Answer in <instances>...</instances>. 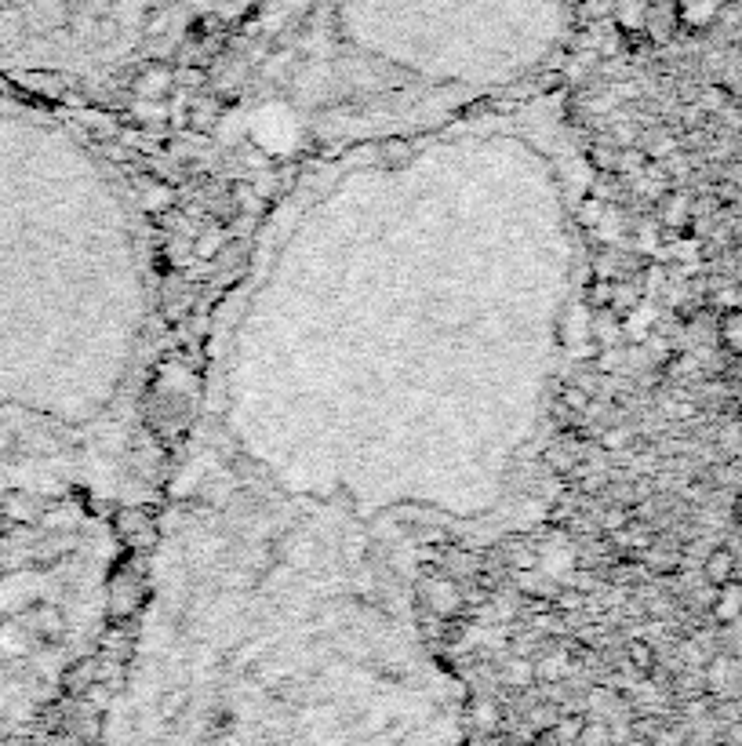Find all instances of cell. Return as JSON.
I'll return each instance as SVG.
<instances>
[{
    "mask_svg": "<svg viewBox=\"0 0 742 746\" xmlns=\"http://www.w3.org/2000/svg\"><path fill=\"white\" fill-rule=\"evenodd\" d=\"M546 459H550V466H553V470H557V474H568V470H572V455H568V452H561V448H553V452L550 455H546Z\"/></svg>",
    "mask_w": 742,
    "mask_h": 746,
    "instance_id": "21",
    "label": "cell"
},
{
    "mask_svg": "<svg viewBox=\"0 0 742 746\" xmlns=\"http://www.w3.org/2000/svg\"><path fill=\"white\" fill-rule=\"evenodd\" d=\"M171 197H175V190H171V186H153L150 197H146L142 204H146L150 212H164V208H171Z\"/></svg>",
    "mask_w": 742,
    "mask_h": 746,
    "instance_id": "16",
    "label": "cell"
},
{
    "mask_svg": "<svg viewBox=\"0 0 742 746\" xmlns=\"http://www.w3.org/2000/svg\"><path fill=\"white\" fill-rule=\"evenodd\" d=\"M233 193H237V204H241L244 212H251V208H259V193L251 190V186L237 182V186H233Z\"/></svg>",
    "mask_w": 742,
    "mask_h": 746,
    "instance_id": "19",
    "label": "cell"
},
{
    "mask_svg": "<svg viewBox=\"0 0 742 746\" xmlns=\"http://www.w3.org/2000/svg\"><path fill=\"white\" fill-rule=\"evenodd\" d=\"M702 579L710 586H721V583H728V579H735V554L728 546H717V550L706 554V561H702Z\"/></svg>",
    "mask_w": 742,
    "mask_h": 746,
    "instance_id": "7",
    "label": "cell"
},
{
    "mask_svg": "<svg viewBox=\"0 0 742 746\" xmlns=\"http://www.w3.org/2000/svg\"><path fill=\"white\" fill-rule=\"evenodd\" d=\"M735 521L742 525V492H739V499H735Z\"/></svg>",
    "mask_w": 742,
    "mask_h": 746,
    "instance_id": "25",
    "label": "cell"
},
{
    "mask_svg": "<svg viewBox=\"0 0 742 746\" xmlns=\"http://www.w3.org/2000/svg\"><path fill=\"white\" fill-rule=\"evenodd\" d=\"M139 528H146V517H142L139 510H124V514L117 517V532H121V535L139 532Z\"/></svg>",
    "mask_w": 742,
    "mask_h": 746,
    "instance_id": "18",
    "label": "cell"
},
{
    "mask_svg": "<svg viewBox=\"0 0 742 746\" xmlns=\"http://www.w3.org/2000/svg\"><path fill=\"white\" fill-rule=\"evenodd\" d=\"M171 91H175V70L164 66V62H150V66L139 73V81H135V95L146 102L168 99Z\"/></svg>",
    "mask_w": 742,
    "mask_h": 746,
    "instance_id": "2",
    "label": "cell"
},
{
    "mask_svg": "<svg viewBox=\"0 0 742 746\" xmlns=\"http://www.w3.org/2000/svg\"><path fill=\"white\" fill-rule=\"evenodd\" d=\"M590 401H593V397H590V390H586V386H568V390L561 394V404L572 415H586V412H590V408H593Z\"/></svg>",
    "mask_w": 742,
    "mask_h": 746,
    "instance_id": "14",
    "label": "cell"
},
{
    "mask_svg": "<svg viewBox=\"0 0 742 746\" xmlns=\"http://www.w3.org/2000/svg\"><path fill=\"white\" fill-rule=\"evenodd\" d=\"M379 157H382V164H386V168H404V164L412 161V142H408V139L382 142Z\"/></svg>",
    "mask_w": 742,
    "mask_h": 746,
    "instance_id": "12",
    "label": "cell"
},
{
    "mask_svg": "<svg viewBox=\"0 0 742 746\" xmlns=\"http://www.w3.org/2000/svg\"><path fill=\"white\" fill-rule=\"evenodd\" d=\"M717 339L728 353L742 357V310H724L717 321Z\"/></svg>",
    "mask_w": 742,
    "mask_h": 746,
    "instance_id": "8",
    "label": "cell"
},
{
    "mask_svg": "<svg viewBox=\"0 0 742 746\" xmlns=\"http://www.w3.org/2000/svg\"><path fill=\"white\" fill-rule=\"evenodd\" d=\"M659 219L662 226H670V230H684V226H692V197L681 190H673L662 197L659 204Z\"/></svg>",
    "mask_w": 742,
    "mask_h": 746,
    "instance_id": "5",
    "label": "cell"
},
{
    "mask_svg": "<svg viewBox=\"0 0 742 746\" xmlns=\"http://www.w3.org/2000/svg\"><path fill=\"white\" fill-rule=\"evenodd\" d=\"M648 153H641V150H619L615 153V172H622V175H637V172H644L648 168Z\"/></svg>",
    "mask_w": 742,
    "mask_h": 746,
    "instance_id": "13",
    "label": "cell"
},
{
    "mask_svg": "<svg viewBox=\"0 0 742 746\" xmlns=\"http://www.w3.org/2000/svg\"><path fill=\"white\" fill-rule=\"evenodd\" d=\"M630 652H633V659H637V663H641V666H648V663H652V652H648V648H644V645H633Z\"/></svg>",
    "mask_w": 742,
    "mask_h": 746,
    "instance_id": "22",
    "label": "cell"
},
{
    "mask_svg": "<svg viewBox=\"0 0 742 746\" xmlns=\"http://www.w3.org/2000/svg\"><path fill=\"white\" fill-rule=\"evenodd\" d=\"M644 8L648 0H615L612 4V22L615 30L630 41V37H644Z\"/></svg>",
    "mask_w": 742,
    "mask_h": 746,
    "instance_id": "4",
    "label": "cell"
},
{
    "mask_svg": "<svg viewBox=\"0 0 742 746\" xmlns=\"http://www.w3.org/2000/svg\"><path fill=\"white\" fill-rule=\"evenodd\" d=\"M575 583H579V590H597V583L590 579V572H579V579H575Z\"/></svg>",
    "mask_w": 742,
    "mask_h": 746,
    "instance_id": "24",
    "label": "cell"
},
{
    "mask_svg": "<svg viewBox=\"0 0 742 746\" xmlns=\"http://www.w3.org/2000/svg\"><path fill=\"white\" fill-rule=\"evenodd\" d=\"M637 299H641V288L633 281H615V299H612V310L622 317V310H633L637 306Z\"/></svg>",
    "mask_w": 742,
    "mask_h": 746,
    "instance_id": "15",
    "label": "cell"
},
{
    "mask_svg": "<svg viewBox=\"0 0 742 746\" xmlns=\"http://www.w3.org/2000/svg\"><path fill=\"white\" fill-rule=\"evenodd\" d=\"M586 306L590 310H612V299H615V281L612 277H593L590 284H586Z\"/></svg>",
    "mask_w": 742,
    "mask_h": 746,
    "instance_id": "11",
    "label": "cell"
},
{
    "mask_svg": "<svg viewBox=\"0 0 742 746\" xmlns=\"http://www.w3.org/2000/svg\"><path fill=\"white\" fill-rule=\"evenodd\" d=\"M222 121V110H219V99H197L190 110V128L201 135H211L219 128Z\"/></svg>",
    "mask_w": 742,
    "mask_h": 746,
    "instance_id": "10",
    "label": "cell"
},
{
    "mask_svg": "<svg viewBox=\"0 0 742 746\" xmlns=\"http://www.w3.org/2000/svg\"><path fill=\"white\" fill-rule=\"evenodd\" d=\"M168 259L171 263H186V259H193V241L190 237H175V241L168 244Z\"/></svg>",
    "mask_w": 742,
    "mask_h": 746,
    "instance_id": "17",
    "label": "cell"
},
{
    "mask_svg": "<svg viewBox=\"0 0 742 746\" xmlns=\"http://www.w3.org/2000/svg\"><path fill=\"white\" fill-rule=\"evenodd\" d=\"M204 77H208L204 70H175V84H186V88H201Z\"/></svg>",
    "mask_w": 742,
    "mask_h": 746,
    "instance_id": "20",
    "label": "cell"
},
{
    "mask_svg": "<svg viewBox=\"0 0 742 746\" xmlns=\"http://www.w3.org/2000/svg\"><path fill=\"white\" fill-rule=\"evenodd\" d=\"M742 615V579H728L717 586V601H713V619L717 623H735Z\"/></svg>",
    "mask_w": 742,
    "mask_h": 746,
    "instance_id": "6",
    "label": "cell"
},
{
    "mask_svg": "<svg viewBox=\"0 0 742 746\" xmlns=\"http://www.w3.org/2000/svg\"><path fill=\"white\" fill-rule=\"evenodd\" d=\"M222 248H226V230H222L219 222L204 226L193 237V259H215V255H222Z\"/></svg>",
    "mask_w": 742,
    "mask_h": 746,
    "instance_id": "9",
    "label": "cell"
},
{
    "mask_svg": "<svg viewBox=\"0 0 742 746\" xmlns=\"http://www.w3.org/2000/svg\"><path fill=\"white\" fill-rule=\"evenodd\" d=\"M604 444H608V448H619V444H626V434H619V430H615V434H604Z\"/></svg>",
    "mask_w": 742,
    "mask_h": 746,
    "instance_id": "23",
    "label": "cell"
},
{
    "mask_svg": "<svg viewBox=\"0 0 742 746\" xmlns=\"http://www.w3.org/2000/svg\"><path fill=\"white\" fill-rule=\"evenodd\" d=\"M724 4H728V0H677L681 26H688V30H706V26L724 11Z\"/></svg>",
    "mask_w": 742,
    "mask_h": 746,
    "instance_id": "3",
    "label": "cell"
},
{
    "mask_svg": "<svg viewBox=\"0 0 742 746\" xmlns=\"http://www.w3.org/2000/svg\"><path fill=\"white\" fill-rule=\"evenodd\" d=\"M677 30H681L677 0H648V8H644V37H648V44L673 41Z\"/></svg>",
    "mask_w": 742,
    "mask_h": 746,
    "instance_id": "1",
    "label": "cell"
}]
</instances>
